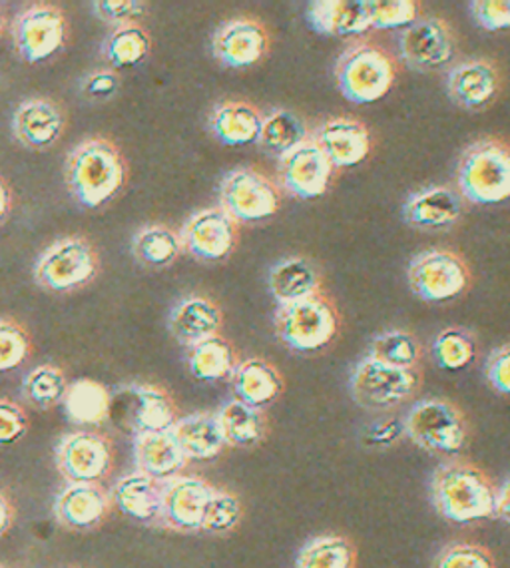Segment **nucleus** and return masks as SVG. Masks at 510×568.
I'll use <instances>...</instances> for the list:
<instances>
[{
    "instance_id": "nucleus-19",
    "label": "nucleus",
    "mask_w": 510,
    "mask_h": 568,
    "mask_svg": "<svg viewBox=\"0 0 510 568\" xmlns=\"http://www.w3.org/2000/svg\"><path fill=\"white\" fill-rule=\"evenodd\" d=\"M67 128V116L54 100L37 97L20 102L12 116V134L20 144L44 152L59 142Z\"/></svg>"
},
{
    "instance_id": "nucleus-37",
    "label": "nucleus",
    "mask_w": 510,
    "mask_h": 568,
    "mask_svg": "<svg viewBox=\"0 0 510 568\" xmlns=\"http://www.w3.org/2000/svg\"><path fill=\"white\" fill-rule=\"evenodd\" d=\"M307 140V126L302 118L289 110H275L264 118L257 144L264 148L267 154L284 158Z\"/></svg>"
},
{
    "instance_id": "nucleus-13",
    "label": "nucleus",
    "mask_w": 510,
    "mask_h": 568,
    "mask_svg": "<svg viewBox=\"0 0 510 568\" xmlns=\"http://www.w3.org/2000/svg\"><path fill=\"white\" fill-rule=\"evenodd\" d=\"M399 54L411 69L437 72L451 64L457 54V39L445 20L425 17L399 34Z\"/></svg>"
},
{
    "instance_id": "nucleus-26",
    "label": "nucleus",
    "mask_w": 510,
    "mask_h": 568,
    "mask_svg": "<svg viewBox=\"0 0 510 568\" xmlns=\"http://www.w3.org/2000/svg\"><path fill=\"white\" fill-rule=\"evenodd\" d=\"M109 495L96 483H69L54 503L60 525L84 530L96 527L109 513Z\"/></svg>"
},
{
    "instance_id": "nucleus-39",
    "label": "nucleus",
    "mask_w": 510,
    "mask_h": 568,
    "mask_svg": "<svg viewBox=\"0 0 510 568\" xmlns=\"http://www.w3.org/2000/svg\"><path fill=\"white\" fill-rule=\"evenodd\" d=\"M369 357L375 362L385 363L399 369H417L421 362V345L415 335L402 329H387L375 335L369 345Z\"/></svg>"
},
{
    "instance_id": "nucleus-38",
    "label": "nucleus",
    "mask_w": 510,
    "mask_h": 568,
    "mask_svg": "<svg viewBox=\"0 0 510 568\" xmlns=\"http://www.w3.org/2000/svg\"><path fill=\"white\" fill-rule=\"evenodd\" d=\"M357 552L351 540L339 535H319L297 552L295 568H355Z\"/></svg>"
},
{
    "instance_id": "nucleus-33",
    "label": "nucleus",
    "mask_w": 510,
    "mask_h": 568,
    "mask_svg": "<svg viewBox=\"0 0 510 568\" xmlns=\"http://www.w3.org/2000/svg\"><path fill=\"white\" fill-rule=\"evenodd\" d=\"M110 397L112 393L99 382L79 379L70 383L69 392L64 395V412L69 419L76 425L96 427L109 422Z\"/></svg>"
},
{
    "instance_id": "nucleus-6",
    "label": "nucleus",
    "mask_w": 510,
    "mask_h": 568,
    "mask_svg": "<svg viewBox=\"0 0 510 568\" xmlns=\"http://www.w3.org/2000/svg\"><path fill=\"white\" fill-rule=\"evenodd\" d=\"M277 339L292 352L314 353L327 347L339 332V314L325 295L279 305L274 317Z\"/></svg>"
},
{
    "instance_id": "nucleus-10",
    "label": "nucleus",
    "mask_w": 510,
    "mask_h": 568,
    "mask_svg": "<svg viewBox=\"0 0 510 568\" xmlns=\"http://www.w3.org/2000/svg\"><path fill=\"white\" fill-rule=\"evenodd\" d=\"M407 280L422 302L445 304L469 290L471 270L461 255L435 247L412 257Z\"/></svg>"
},
{
    "instance_id": "nucleus-3",
    "label": "nucleus",
    "mask_w": 510,
    "mask_h": 568,
    "mask_svg": "<svg viewBox=\"0 0 510 568\" xmlns=\"http://www.w3.org/2000/svg\"><path fill=\"white\" fill-rule=\"evenodd\" d=\"M459 190L479 206L509 200L510 146L501 140H481L467 148L459 162Z\"/></svg>"
},
{
    "instance_id": "nucleus-8",
    "label": "nucleus",
    "mask_w": 510,
    "mask_h": 568,
    "mask_svg": "<svg viewBox=\"0 0 510 568\" xmlns=\"http://www.w3.org/2000/svg\"><path fill=\"white\" fill-rule=\"evenodd\" d=\"M335 77L345 99L355 104H371L391 90L397 69L385 50L361 42L339 57Z\"/></svg>"
},
{
    "instance_id": "nucleus-36",
    "label": "nucleus",
    "mask_w": 510,
    "mask_h": 568,
    "mask_svg": "<svg viewBox=\"0 0 510 568\" xmlns=\"http://www.w3.org/2000/svg\"><path fill=\"white\" fill-rule=\"evenodd\" d=\"M184 250L182 237L172 227L154 226L142 227L132 240V254L137 262L146 267L162 270L174 264Z\"/></svg>"
},
{
    "instance_id": "nucleus-14",
    "label": "nucleus",
    "mask_w": 510,
    "mask_h": 568,
    "mask_svg": "<svg viewBox=\"0 0 510 568\" xmlns=\"http://www.w3.org/2000/svg\"><path fill=\"white\" fill-rule=\"evenodd\" d=\"M214 487L194 475H177L162 483V509L160 525L180 532H196L202 529L207 500Z\"/></svg>"
},
{
    "instance_id": "nucleus-23",
    "label": "nucleus",
    "mask_w": 510,
    "mask_h": 568,
    "mask_svg": "<svg viewBox=\"0 0 510 568\" xmlns=\"http://www.w3.org/2000/svg\"><path fill=\"white\" fill-rule=\"evenodd\" d=\"M402 214L412 227L442 232L461 220L462 200L451 187H425L405 202Z\"/></svg>"
},
{
    "instance_id": "nucleus-28",
    "label": "nucleus",
    "mask_w": 510,
    "mask_h": 568,
    "mask_svg": "<svg viewBox=\"0 0 510 568\" xmlns=\"http://www.w3.org/2000/svg\"><path fill=\"white\" fill-rule=\"evenodd\" d=\"M232 387L237 402L262 409L282 395L284 377L272 363L259 357H249L246 362L237 363L232 373Z\"/></svg>"
},
{
    "instance_id": "nucleus-30",
    "label": "nucleus",
    "mask_w": 510,
    "mask_h": 568,
    "mask_svg": "<svg viewBox=\"0 0 510 568\" xmlns=\"http://www.w3.org/2000/svg\"><path fill=\"white\" fill-rule=\"evenodd\" d=\"M112 500L124 517L137 523H157L162 509V483L136 470L116 480Z\"/></svg>"
},
{
    "instance_id": "nucleus-42",
    "label": "nucleus",
    "mask_w": 510,
    "mask_h": 568,
    "mask_svg": "<svg viewBox=\"0 0 510 568\" xmlns=\"http://www.w3.org/2000/svg\"><path fill=\"white\" fill-rule=\"evenodd\" d=\"M244 517L242 500L230 490L214 489L207 500L206 513L202 519V529L207 535H227L236 529Z\"/></svg>"
},
{
    "instance_id": "nucleus-1",
    "label": "nucleus",
    "mask_w": 510,
    "mask_h": 568,
    "mask_svg": "<svg viewBox=\"0 0 510 568\" xmlns=\"http://www.w3.org/2000/svg\"><path fill=\"white\" fill-rule=\"evenodd\" d=\"M64 174L70 194L80 206L99 210L119 196L126 184L128 168L114 142L90 138L70 152Z\"/></svg>"
},
{
    "instance_id": "nucleus-35",
    "label": "nucleus",
    "mask_w": 510,
    "mask_h": 568,
    "mask_svg": "<svg viewBox=\"0 0 510 568\" xmlns=\"http://www.w3.org/2000/svg\"><path fill=\"white\" fill-rule=\"evenodd\" d=\"M187 367L197 382H220L232 377L237 367V357L232 343L222 335H214L206 342L190 347Z\"/></svg>"
},
{
    "instance_id": "nucleus-24",
    "label": "nucleus",
    "mask_w": 510,
    "mask_h": 568,
    "mask_svg": "<svg viewBox=\"0 0 510 568\" xmlns=\"http://www.w3.org/2000/svg\"><path fill=\"white\" fill-rule=\"evenodd\" d=\"M224 315L216 302L204 295H190L172 310L167 327L177 342L187 347L206 342L220 334Z\"/></svg>"
},
{
    "instance_id": "nucleus-16",
    "label": "nucleus",
    "mask_w": 510,
    "mask_h": 568,
    "mask_svg": "<svg viewBox=\"0 0 510 568\" xmlns=\"http://www.w3.org/2000/svg\"><path fill=\"white\" fill-rule=\"evenodd\" d=\"M57 463L62 477L69 483H96L112 465L109 439L99 433H70L60 442Z\"/></svg>"
},
{
    "instance_id": "nucleus-45",
    "label": "nucleus",
    "mask_w": 510,
    "mask_h": 568,
    "mask_svg": "<svg viewBox=\"0 0 510 568\" xmlns=\"http://www.w3.org/2000/svg\"><path fill=\"white\" fill-rule=\"evenodd\" d=\"M435 568H497L491 552L475 542H452L439 552Z\"/></svg>"
},
{
    "instance_id": "nucleus-48",
    "label": "nucleus",
    "mask_w": 510,
    "mask_h": 568,
    "mask_svg": "<svg viewBox=\"0 0 510 568\" xmlns=\"http://www.w3.org/2000/svg\"><path fill=\"white\" fill-rule=\"evenodd\" d=\"M120 74L116 70L102 69L90 72L82 80L80 90L92 102H109L120 92Z\"/></svg>"
},
{
    "instance_id": "nucleus-11",
    "label": "nucleus",
    "mask_w": 510,
    "mask_h": 568,
    "mask_svg": "<svg viewBox=\"0 0 510 568\" xmlns=\"http://www.w3.org/2000/svg\"><path fill=\"white\" fill-rule=\"evenodd\" d=\"M67 14L47 2L22 10L12 22V42L20 59L29 64H42L54 59L67 47Z\"/></svg>"
},
{
    "instance_id": "nucleus-50",
    "label": "nucleus",
    "mask_w": 510,
    "mask_h": 568,
    "mask_svg": "<svg viewBox=\"0 0 510 568\" xmlns=\"http://www.w3.org/2000/svg\"><path fill=\"white\" fill-rule=\"evenodd\" d=\"M484 375L494 392L510 395V343L497 347L489 355V359L484 363Z\"/></svg>"
},
{
    "instance_id": "nucleus-7",
    "label": "nucleus",
    "mask_w": 510,
    "mask_h": 568,
    "mask_svg": "<svg viewBox=\"0 0 510 568\" xmlns=\"http://www.w3.org/2000/svg\"><path fill=\"white\" fill-rule=\"evenodd\" d=\"M100 274V255L90 240L69 235L50 245L34 267L40 287L54 294H70L92 284Z\"/></svg>"
},
{
    "instance_id": "nucleus-44",
    "label": "nucleus",
    "mask_w": 510,
    "mask_h": 568,
    "mask_svg": "<svg viewBox=\"0 0 510 568\" xmlns=\"http://www.w3.org/2000/svg\"><path fill=\"white\" fill-rule=\"evenodd\" d=\"M374 29H401L419 19V4L412 0H371Z\"/></svg>"
},
{
    "instance_id": "nucleus-32",
    "label": "nucleus",
    "mask_w": 510,
    "mask_h": 568,
    "mask_svg": "<svg viewBox=\"0 0 510 568\" xmlns=\"http://www.w3.org/2000/svg\"><path fill=\"white\" fill-rule=\"evenodd\" d=\"M216 417L227 445H232V447L249 449L265 439L267 422H265L262 409H255L246 403L232 399L222 405Z\"/></svg>"
},
{
    "instance_id": "nucleus-46",
    "label": "nucleus",
    "mask_w": 510,
    "mask_h": 568,
    "mask_svg": "<svg viewBox=\"0 0 510 568\" xmlns=\"http://www.w3.org/2000/svg\"><path fill=\"white\" fill-rule=\"evenodd\" d=\"M469 10L481 29L489 32L510 29V0H475Z\"/></svg>"
},
{
    "instance_id": "nucleus-5",
    "label": "nucleus",
    "mask_w": 510,
    "mask_h": 568,
    "mask_svg": "<svg viewBox=\"0 0 510 568\" xmlns=\"http://www.w3.org/2000/svg\"><path fill=\"white\" fill-rule=\"evenodd\" d=\"M109 422L134 439L147 433L172 432L177 422L176 405L156 385L132 383L112 393Z\"/></svg>"
},
{
    "instance_id": "nucleus-2",
    "label": "nucleus",
    "mask_w": 510,
    "mask_h": 568,
    "mask_svg": "<svg viewBox=\"0 0 510 568\" xmlns=\"http://www.w3.org/2000/svg\"><path fill=\"white\" fill-rule=\"evenodd\" d=\"M494 493L491 479L467 460H447L432 473V505L457 525L494 517Z\"/></svg>"
},
{
    "instance_id": "nucleus-22",
    "label": "nucleus",
    "mask_w": 510,
    "mask_h": 568,
    "mask_svg": "<svg viewBox=\"0 0 510 568\" xmlns=\"http://www.w3.org/2000/svg\"><path fill=\"white\" fill-rule=\"evenodd\" d=\"M307 19L327 37H359L374 29L371 0H319L309 4Z\"/></svg>"
},
{
    "instance_id": "nucleus-20",
    "label": "nucleus",
    "mask_w": 510,
    "mask_h": 568,
    "mask_svg": "<svg viewBox=\"0 0 510 568\" xmlns=\"http://www.w3.org/2000/svg\"><path fill=\"white\" fill-rule=\"evenodd\" d=\"M447 92L461 109H487L501 92V74L491 60H467L449 72Z\"/></svg>"
},
{
    "instance_id": "nucleus-31",
    "label": "nucleus",
    "mask_w": 510,
    "mask_h": 568,
    "mask_svg": "<svg viewBox=\"0 0 510 568\" xmlns=\"http://www.w3.org/2000/svg\"><path fill=\"white\" fill-rule=\"evenodd\" d=\"M172 433L187 460L216 459L226 449V437L214 413H194L182 417Z\"/></svg>"
},
{
    "instance_id": "nucleus-18",
    "label": "nucleus",
    "mask_w": 510,
    "mask_h": 568,
    "mask_svg": "<svg viewBox=\"0 0 510 568\" xmlns=\"http://www.w3.org/2000/svg\"><path fill=\"white\" fill-rule=\"evenodd\" d=\"M269 50V34L262 22L254 19H234L224 22L212 39V52L226 69L254 67Z\"/></svg>"
},
{
    "instance_id": "nucleus-17",
    "label": "nucleus",
    "mask_w": 510,
    "mask_h": 568,
    "mask_svg": "<svg viewBox=\"0 0 510 568\" xmlns=\"http://www.w3.org/2000/svg\"><path fill=\"white\" fill-rule=\"evenodd\" d=\"M335 168L314 140H307L279 158V180L285 190L302 200H314L327 192Z\"/></svg>"
},
{
    "instance_id": "nucleus-41",
    "label": "nucleus",
    "mask_w": 510,
    "mask_h": 568,
    "mask_svg": "<svg viewBox=\"0 0 510 568\" xmlns=\"http://www.w3.org/2000/svg\"><path fill=\"white\" fill-rule=\"evenodd\" d=\"M432 359L447 372H459L471 365L477 357L475 335L462 327H447L435 337L431 347Z\"/></svg>"
},
{
    "instance_id": "nucleus-34",
    "label": "nucleus",
    "mask_w": 510,
    "mask_h": 568,
    "mask_svg": "<svg viewBox=\"0 0 510 568\" xmlns=\"http://www.w3.org/2000/svg\"><path fill=\"white\" fill-rule=\"evenodd\" d=\"M152 50V39L142 24L137 22H128L114 27L110 32L109 39L102 47V54L110 64V69L130 70L140 67L144 60L150 57Z\"/></svg>"
},
{
    "instance_id": "nucleus-4",
    "label": "nucleus",
    "mask_w": 510,
    "mask_h": 568,
    "mask_svg": "<svg viewBox=\"0 0 510 568\" xmlns=\"http://www.w3.org/2000/svg\"><path fill=\"white\" fill-rule=\"evenodd\" d=\"M402 429L419 449L432 455H459L469 442V423L461 409L437 397L415 403Z\"/></svg>"
},
{
    "instance_id": "nucleus-15",
    "label": "nucleus",
    "mask_w": 510,
    "mask_h": 568,
    "mask_svg": "<svg viewBox=\"0 0 510 568\" xmlns=\"http://www.w3.org/2000/svg\"><path fill=\"white\" fill-rule=\"evenodd\" d=\"M180 237L196 260L216 264L236 250L237 224L222 207H207L187 220Z\"/></svg>"
},
{
    "instance_id": "nucleus-54",
    "label": "nucleus",
    "mask_w": 510,
    "mask_h": 568,
    "mask_svg": "<svg viewBox=\"0 0 510 568\" xmlns=\"http://www.w3.org/2000/svg\"><path fill=\"white\" fill-rule=\"evenodd\" d=\"M12 519H14V513H12L9 499L0 493V537L10 529Z\"/></svg>"
},
{
    "instance_id": "nucleus-27",
    "label": "nucleus",
    "mask_w": 510,
    "mask_h": 568,
    "mask_svg": "<svg viewBox=\"0 0 510 568\" xmlns=\"http://www.w3.org/2000/svg\"><path fill=\"white\" fill-rule=\"evenodd\" d=\"M269 292L279 305L297 304L322 294V275L307 257H285L269 270Z\"/></svg>"
},
{
    "instance_id": "nucleus-43",
    "label": "nucleus",
    "mask_w": 510,
    "mask_h": 568,
    "mask_svg": "<svg viewBox=\"0 0 510 568\" xmlns=\"http://www.w3.org/2000/svg\"><path fill=\"white\" fill-rule=\"evenodd\" d=\"M29 334L22 325L12 320H0V373L14 372L29 359Z\"/></svg>"
},
{
    "instance_id": "nucleus-25",
    "label": "nucleus",
    "mask_w": 510,
    "mask_h": 568,
    "mask_svg": "<svg viewBox=\"0 0 510 568\" xmlns=\"http://www.w3.org/2000/svg\"><path fill=\"white\" fill-rule=\"evenodd\" d=\"M264 116L246 100H224L207 118L210 132L224 146L255 144L262 134Z\"/></svg>"
},
{
    "instance_id": "nucleus-55",
    "label": "nucleus",
    "mask_w": 510,
    "mask_h": 568,
    "mask_svg": "<svg viewBox=\"0 0 510 568\" xmlns=\"http://www.w3.org/2000/svg\"><path fill=\"white\" fill-rule=\"evenodd\" d=\"M2 32H4V17H2V12H0V37H2Z\"/></svg>"
},
{
    "instance_id": "nucleus-56",
    "label": "nucleus",
    "mask_w": 510,
    "mask_h": 568,
    "mask_svg": "<svg viewBox=\"0 0 510 568\" xmlns=\"http://www.w3.org/2000/svg\"><path fill=\"white\" fill-rule=\"evenodd\" d=\"M0 568H4V567H0Z\"/></svg>"
},
{
    "instance_id": "nucleus-53",
    "label": "nucleus",
    "mask_w": 510,
    "mask_h": 568,
    "mask_svg": "<svg viewBox=\"0 0 510 568\" xmlns=\"http://www.w3.org/2000/svg\"><path fill=\"white\" fill-rule=\"evenodd\" d=\"M10 212H12V192L7 180L0 176V226L7 222Z\"/></svg>"
},
{
    "instance_id": "nucleus-9",
    "label": "nucleus",
    "mask_w": 510,
    "mask_h": 568,
    "mask_svg": "<svg viewBox=\"0 0 510 568\" xmlns=\"http://www.w3.org/2000/svg\"><path fill=\"white\" fill-rule=\"evenodd\" d=\"M419 369H399L375 362L369 355L357 363L349 375L354 402L369 412H391L409 402L421 387Z\"/></svg>"
},
{
    "instance_id": "nucleus-47",
    "label": "nucleus",
    "mask_w": 510,
    "mask_h": 568,
    "mask_svg": "<svg viewBox=\"0 0 510 568\" xmlns=\"http://www.w3.org/2000/svg\"><path fill=\"white\" fill-rule=\"evenodd\" d=\"M92 7L99 19L116 27L136 22L140 17L146 14V4L140 0H99Z\"/></svg>"
},
{
    "instance_id": "nucleus-52",
    "label": "nucleus",
    "mask_w": 510,
    "mask_h": 568,
    "mask_svg": "<svg viewBox=\"0 0 510 568\" xmlns=\"http://www.w3.org/2000/svg\"><path fill=\"white\" fill-rule=\"evenodd\" d=\"M494 517L510 525V477L494 493Z\"/></svg>"
},
{
    "instance_id": "nucleus-21",
    "label": "nucleus",
    "mask_w": 510,
    "mask_h": 568,
    "mask_svg": "<svg viewBox=\"0 0 510 568\" xmlns=\"http://www.w3.org/2000/svg\"><path fill=\"white\" fill-rule=\"evenodd\" d=\"M334 168L357 166L371 152V136L364 122L339 116L327 120L312 138Z\"/></svg>"
},
{
    "instance_id": "nucleus-49",
    "label": "nucleus",
    "mask_w": 510,
    "mask_h": 568,
    "mask_svg": "<svg viewBox=\"0 0 510 568\" xmlns=\"http://www.w3.org/2000/svg\"><path fill=\"white\" fill-rule=\"evenodd\" d=\"M29 432V419L22 407L9 399H0V445H14Z\"/></svg>"
},
{
    "instance_id": "nucleus-40",
    "label": "nucleus",
    "mask_w": 510,
    "mask_h": 568,
    "mask_svg": "<svg viewBox=\"0 0 510 568\" xmlns=\"http://www.w3.org/2000/svg\"><path fill=\"white\" fill-rule=\"evenodd\" d=\"M69 379L57 365H39L24 377L22 393L37 409H52L64 402L69 392Z\"/></svg>"
},
{
    "instance_id": "nucleus-29",
    "label": "nucleus",
    "mask_w": 510,
    "mask_h": 568,
    "mask_svg": "<svg viewBox=\"0 0 510 568\" xmlns=\"http://www.w3.org/2000/svg\"><path fill=\"white\" fill-rule=\"evenodd\" d=\"M137 470L152 479H174L186 467L187 459L172 432L147 433L134 439Z\"/></svg>"
},
{
    "instance_id": "nucleus-51",
    "label": "nucleus",
    "mask_w": 510,
    "mask_h": 568,
    "mask_svg": "<svg viewBox=\"0 0 510 568\" xmlns=\"http://www.w3.org/2000/svg\"><path fill=\"white\" fill-rule=\"evenodd\" d=\"M402 433L405 429L397 422H379L371 427V439L375 445H387V443L397 442V437Z\"/></svg>"
},
{
    "instance_id": "nucleus-12",
    "label": "nucleus",
    "mask_w": 510,
    "mask_h": 568,
    "mask_svg": "<svg viewBox=\"0 0 510 568\" xmlns=\"http://www.w3.org/2000/svg\"><path fill=\"white\" fill-rule=\"evenodd\" d=\"M222 210L234 222L254 224L274 216L282 207V194L269 178L254 168L232 170L220 186Z\"/></svg>"
}]
</instances>
